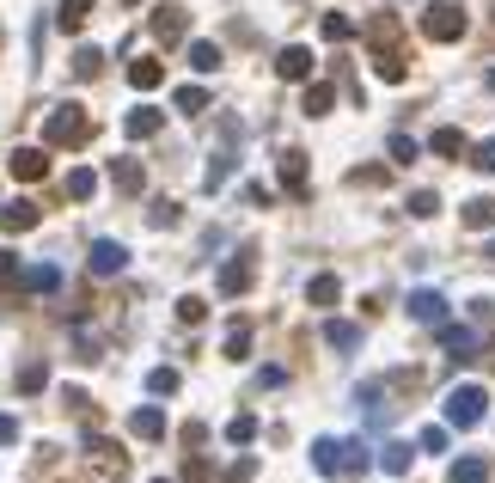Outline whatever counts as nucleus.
Instances as JSON below:
<instances>
[{"mask_svg":"<svg viewBox=\"0 0 495 483\" xmlns=\"http://www.w3.org/2000/svg\"><path fill=\"white\" fill-rule=\"evenodd\" d=\"M312 465H319L324 478H337V471H343V478H361L373 459H367L361 441H330V435H324V441H312Z\"/></svg>","mask_w":495,"mask_h":483,"instance_id":"f257e3e1","label":"nucleus"},{"mask_svg":"<svg viewBox=\"0 0 495 483\" xmlns=\"http://www.w3.org/2000/svg\"><path fill=\"white\" fill-rule=\"evenodd\" d=\"M43 141H49V147H86V141H92V116H86L80 104H55V110L43 116Z\"/></svg>","mask_w":495,"mask_h":483,"instance_id":"f03ea898","label":"nucleus"},{"mask_svg":"<svg viewBox=\"0 0 495 483\" xmlns=\"http://www.w3.org/2000/svg\"><path fill=\"white\" fill-rule=\"evenodd\" d=\"M483 410H490V392H483V385H453V392H447V422H453V428L483 422Z\"/></svg>","mask_w":495,"mask_h":483,"instance_id":"7ed1b4c3","label":"nucleus"},{"mask_svg":"<svg viewBox=\"0 0 495 483\" xmlns=\"http://www.w3.org/2000/svg\"><path fill=\"white\" fill-rule=\"evenodd\" d=\"M422 37H428V43H459V37H465V13H459V6H447V0L428 6V13H422Z\"/></svg>","mask_w":495,"mask_h":483,"instance_id":"20e7f679","label":"nucleus"},{"mask_svg":"<svg viewBox=\"0 0 495 483\" xmlns=\"http://www.w3.org/2000/svg\"><path fill=\"white\" fill-rule=\"evenodd\" d=\"M86 453H92V465H98V483H116L129 471V453L116 447V441H105V435H86Z\"/></svg>","mask_w":495,"mask_h":483,"instance_id":"39448f33","label":"nucleus"},{"mask_svg":"<svg viewBox=\"0 0 495 483\" xmlns=\"http://www.w3.org/2000/svg\"><path fill=\"white\" fill-rule=\"evenodd\" d=\"M147 31L159 37V43H183V31H190V13H183V6H153Z\"/></svg>","mask_w":495,"mask_h":483,"instance_id":"423d86ee","label":"nucleus"},{"mask_svg":"<svg viewBox=\"0 0 495 483\" xmlns=\"http://www.w3.org/2000/svg\"><path fill=\"white\" fill-rule=\"evenodd\" d=\"M6 172L19 177V184H37V177H49V153H43V147H13Z\"/></svg>","mask_w":495,"mask_h":483,"instance_id":"0eeeda50","label":"nucleus"},{"mask_svg":"<svg viewBox=\"0 0 495 483\" xmlns=\"http://www.w3.org/2000/svg\"><path fill=\"white\" fill-rule=\"evenodd\" d=\"M276 172H282L287 196H306V190H312V177H306V153H300V147H287L282 160H276Z\"/></svg>","mask_w":495,"mask_h":483,"instance_id":"6e6552de","label":"nucleus"},{"mask_svg":"<svg viewBox=\"0 0 495 483\" xmlns=\"http://www.w3.org/2000/svg\"><path fill=\"white\" fill-rule=\"evenodd\" d=\"M123 263H129V251H123L116 239H92V257H86L92 276H123Z\"/></svg>","mask_w":495,"mask_h":483,"instance_id":"1a4fd4ad","label":"nucleus"},{"mask_svg":"<svg viewBox=\"0 0 495 483\" xmlns=\"http://www.w3.org/2000/svg\"><path fill=\"white\" fill-rule=\"evenodd\" d=\"M37 220H43V208H37V203H25V196L0 208V233H31Z\"/></svg>","mask_w":495,"mask_h":483,"instance_id":"9d476101","label":"nucleus"},{"mask_svg":"<svg viewBox=\"0 0 495 483\" xmlns=\"http://www.w3.org/2000/svg\"><path fill=\"white\" fill-rule=\"evenodd\" d=\"M276 73L282 80H312V49L306 43H287L282 56H276Z\"/></svg>","mask_w":495,"mask_h":483,"instance_id":"9b49d317","label":"nucleus"},{"mask_svg":"<svg viewBox=\"0 0 495 483\" xmlns=\"http://www.w3.org/2000/svg\"><path fill=\"white\" fill-rule=\"evenodd\" d=\"M123 129H129V141H147V135H159V129H166V116H159L153 104H135V110L123 116Z\"/></svg>","mask_w":495,"mask_h":483,"instance_id":"f8f14e48","label":"nucleus"},{"mask_svg":"<svg viewBox=\"0 0 495 483\" xmlns=\"http://www.w3.org/2000/svg\"><path fill=\"white\" fill-rule=\"evenodd\" d=\"M410 312H416L422 324H447V294H434V288H416V294H410Z\"/></svg>","mask_w":495,"mask_h":483,"instance_id":"ddd939ff","label":"nucleus"},{"mask_svg":"<svg viewBox=\"0 0 495 483\" xmlns=\"http://www.w3.org/2000/svg\"><path fill=\"white\" fill-rule=\"evenodd\" d=\"M251 276H257V270H251V251H239V257H233L226 270H220V294H245Z\"/></svg>","mask_w":495,"mask_h":483,"instance_id":"4468645a","label":"nucleus"},{"mask_svg":"<svg viewBox=\"0 0 495 483\" xmlns=\"http://www.w3.org/2000/svg\"><path fill=\"white\" fill-rule=\"evenodd\" d=\"M110 184H116L123 196H141L147 172H141V166H135V160H116V166H110Z\"/></svg>","mask_w":495,"mask_h":483,"instance_id":"2eb2a0df","label":"nucleus"},{"mask_svg":"<svg viewBox=\"0 0 495 483\" xmlns=\"http://www.w3.org/2000/svg\"><path fill=\"white\" fill-rule=\"evenodd\" d=\"M306 300H312V306H337V300H343V281H337L330 270H324V276H312V281H306Z\"/></svg>","mask_w":495,"mask_h":483,"instance_id":"dca6fc26","label":"nucleus"},{"mask_svg":"<svg viewBox=\"0 0 495 483\" xmlns=\"http://www.w3.org/2000/svg\"><path fill=\"white\" fill-rule=\"evenodd\" d=\"M440 343L453 349V361H471V355H477V331H459V324H440Z\"/></svg>","mask_w":495,"mask_h":483,"instance_id":"f3484780","label":"nucleus"},{"mask_svg":"<svg viewBox=\"0 0 495 483\" xmlns=\"http://www.w3.org/2000/svg\"><path fill=\"white\" fill-rule=\"evenodd\" d=\"M129 428H135V441H159L166 435V416L153 410V404H141V410L129 416Z\"/></svg>","mask_w":495,"mask_h":483,"instance_id":"a211bd4d","label":"nucleus"},{"mask_svg":"<svg viewBox=\"0 0 495 483\" xmlns=\"http://www.w3.org/2000/svg\"><path fill=\"white\" fill-rule=\"evenodd\" d=\"M159 80H166V68H159L153 56H141V62H129V86H135V92H153Z\"/></svg>","mask_w":495,"mask_h":483,"instance_id":"6ab92c4d","label":"nucleus"},{"mask_svg":"<svg viewBox=\"0 0 495 483\" xmlns=\"http://www.w3.org/2000/svg\"><path fill=\"white\" fill-rule=\"evenodd\" d=\"M330 104H337V86H330V80H312L306 99H300V110H306V116H324Z\"/></svg>","mask_w":495,"mask_h":483,"instance_id":"aec40b11","label":"nucleus"},{"mask_svg":"<svg viewBox=\"0 0 495 483\" xmlns=\"http://www.w3.org/2000/svg\"><path fill=\"white\" fill-rule=\"evenodd\" d=\"M324 343H330V349H361V324H349V318H330V324H324Z\"/></svg>","mask_w":495,"mask_h":483,"instance_id":"412c9836","label":"nucleus"},{"mask_svg":"<svg viewBox=\"0 0 495 483\" xmlns=\"http://www.w3.org/2000/svg\"><path fill=\"white\" fill-rule=\"evenodd\" d=\"M55 281H62V270H55V263H31V270L19 276V288H31V294H49Z\"/></svg>","mask_w":495,"mask_h":483,"instance_id":"4be33fe9","label":"nucleus"},{"mask_svg":"<svg viewBox=\"0 0 495 483\" xmlns=\"http://www.w3.org/2000/svg\"><path fill=\"white\" fill-rule=\"evenodd\" d=\"M465 227H471V233L495 227V196H477V203H465Z\"/></svg>","mask_w":495,"mask_h":483,"instance_id":"5701e85b","label":"nucleus"},{"mask_svg":"<svg viewBox=\"0 0 495 483\" xmlns=\"http://www.w3.org/2000/svg\"><path fill=\"white\" fill-rule=\"evenodd\" d=\"M86 13H92V0H62V6H55V25H62V31H80Z\"/></svg>","mask_w":495,"mask_h":483,"instance_id":"b1692460","label":"nucleus"},{"mask_svg":"<svg viewBox=\"0 0 495 483\" xmlns=\"http://www.w3.org/2000/svg\"><path fill=\"white\" fill-rule=\"evenodd\" d=\"M172 104L183 110V116H202V110H209V92H202V86H177Z\"/></svg>","mask_w":495,"mask_h":483,"instance_id":"393cba45","label":"nucleus"},{"mask_svg":"<svg viewBox=\"0 0 495 483\" xmlns=\"http://www.w3.org/2000/svg\"><path fill=\"white\" fill-rule=\"evenodd\" d=\"M92 190H98V172L73 166V172H68V196H73V203H92Z\"/></svg>","mask_w":495,"mask_h":483,"instance_id":"a878e982","label":"nucleus"},{"mask_svg":"<svg viewBox=\"0 0 495 483\" xmlns=\"http://www.w3.org/2000/svg\"><path fill=\"white\" fill-rule=\"evenodd\" d=\"M410 459H416V453L404 447V441H386V459H380V465H386L391 478H404V471H410Z\"/></svg>","mask_w":495,"mask_h":483,"instance_id":"bb28decb","label":"nucleus"},{"mask_svg":"<svg viewBox=\"0 0 495 483\" xmlns=\"http://www.w3.org/2000/svg\"><path fill=\"white\" fill-rule=\"evenodd\" d=\"M13 385H19V392H43V385H49V367H43V361H25Z\"/></svg>","mask_w":495,"mask_h":483,"instance_id":"cd10ccee","label":"nucleus"},{"mask_svg":"<svg viewBox=\"0 0 495 483\" xmlns=\"http://www.w3.org/2000/svg\"><path fill=\"white\" fill-rule=\"evenodd\" d=\"M98 68H105L98 49H73V80H98Z\"/></svg>","mask_w":495,"mask_h":483,"instance_id":"c85d7f7f","label":"nucleus"},{"mask_svg":"<svg viewBox=\"0 0 495 483\" xmlns=\"http://www.w3.org/2000/svg\"><path fill=\"white\" fill-rule=\"evenodd\" d=\"M226 441H233V447H251V441H257V416H233V422H226Z\"/></svg>","mask_w":495,"mask_h":483,"instance_id":"c756f323","label":"nucleus"},{"mask_svg":"<svg viewBox=\"0 0 495 483\" xmlns=\"http://www.w3.org/2000/svg\"><path fill=\"white\" fill-rule=\"evenodd\" d=\"M190 68L214 73V68H220V49H214V43H190Z\"/></svg>","mask_w":495,"mask_h":483,"instance_id":"7c9ffc66","label":"nucleus"},{"mask_svg":"<svg viewBox=\"0 0 495 483\" xmlns=\"http://www.w3.org/2000/svg\"><path fill=\"white\" fill-rule=\"evenodd\" d=\"M147 392H153V398H172L177 392V367H153V374H147Z\"/></svg>","mask_w":495,"mask_h":483,"instance_id":"2f4dec72","label":"nucleus"},{"mask_svg":"<svg viewBox=\"0 0 495 483\" xmlns=\"http://www.w3.org/2000/svg\"><path fill=\"white\" fill-rule=\"evenodd\" d=\"M447 483H490L483 478V459H459V465L447 471Z\"/></svg>","mask_w":495,"mask_h":483,"instance_id":"473e14b6","label":"nucleus"},{"mask_svg":"<svg viewBox=\"0 0 495 483\" xmlns=\"http://www.w3.org/2000/svg\"><path fill=\"white\" fill-rule=\"evenodd\" d=\"M177 318H183V324H202V318H209V300H202V294H183V300H177Z\"/></svg>","mask_w":495,"mask_h":483,"instance_id":"72a5a7b5","label":"nucleus"},{"mask_svg":"<svg viewBox=\"0 0 495 483\" xmlns=\"http://www.w3.org/2000/svg\"><path fill=\"white\" fill-rule=\"evenodd\" d=\"M428 147L453 160V153H465V135H459V129H434V141H428Z\"/></svg>","mask_w":495,"mask_h":483,"instance_id":"f704fd0d","label":"nucleus"},{"mask_svg":"<svg viewBox=\"0 0 495 483\" xmlns=\"http://www.w3.org/2000/svg\"><path fill=\"white\" fill-rule=\"evenodd\" d=\"M245 349H251V324H233V331H226V355L245 361Z\"/></svg>","mask_w":495,"mask_h":483,"instance_id":"c9c22d12","label":"nucleus"},{"mask_svg":"<svg viewBox=\"0 0 495 483\" xmlns=\"http://www.w3.org/2000/svg\"><path fill=\"white\" fill-rule=\"evenodd\" d=\"M324 37H330V43H343V37H354V25L343 19V13H324Z\"/></svg>","mask_w":495,"mask_h":483,"instance_id":"e433bc0d","label":"nucleus"},{"mask_svg":"<svg viewBox=\"0 0 495 483\" xmlns=\"http://www.w3.org/2000/svg\"><path fill=\"white\" fill-rule=\"evenodd\" d=\"M147 220H153V227H177V203H166V196H159V203L147 208Z\"/></svg>","mask_w":495,"mask_h":483,"instance_id":"4c0bfd02","label":"nucleus"},{"mask_svg":"<svg viewBox=\"0 0 495 483\" xmlns=\"http://www.w3.org/2000/svg\"><path fill=\"white\" fill-rule=\"evenodd\" d=\"M434 208H440V196H434V190H416V196H410V214H416V220H428Z\"/></svg>","mask_w":495,"mask_h":483,"instance_id":"58836bf2","label":"nucleus"},{"mask_svg":"<svg viewBox=\"0 0 495 483\" xmlns=\"http://www.w3.org/2000/svg\"><path fill=\"white\" fill-rule=\"evenodd\" d=\"M471 166H477V172H495V141H477V147H471Z\"/></svg>","mask_w":495,"mask_h":483,"instance_id":"ea45409f","label":"nucleus"},{"mask_svg":"<svg viewBox=\"0 0 495 483\" xmlns=\"http://www.w3.org/2000/svg\"><path fill=\"white\" fill-rule=\"evenodd\" d=\"M422 453H447V428L428 422V428H422Z\"/></svg>","mask_w":495,"mask_h":483,"instance_id":"a19ab883","label":"nucleus"},{"mask_svg":"<svg viewBox=\"0 0 495 483\" xmlns=\"http://www.w3.org/2000/svg\"><path fill=\"white\" fill-rule=\"evenodd\" d=\"M391 160H404V166H410V160H416V141H410V135H391Z\"/></svg>","mask_w":495,"mask_h":483,"instance_id":"79ce46f5","label":"nucleus"},{"mask_svg":"<svg viewBox=\"0 0 495 483\" xmlns=\"http://www.w3.org/2000/svg\"><path fill=\"white\" fill-rule=\"evenodd\" d=\"M251 478H257V465H251V459H239V465L226 471V483H251Z\"/></svg>","mask_w":495,"mask_h":483,"instance_id":"37998d69","label":"nucleus"},{"mask_svg":"<svg viewBox=\"0 0 495 483\" xmlns=\"http://www.w3.org/2000/svg\"><path fill=\"white\" fill-rule=\"evenodd\" d=\"M13 441H19V422H13V416H0V447H13Z\"/></svg>","mask_w":495,"mask_h":483,"instance_id":"c03bdc74","label":"nucleus"},{"mask_svg":"<svg viewBox=\"0 0 495 483\" xmlns=\"http://www.w3.org/2000/svg\"><path fill=\"white\" fill-rule=\"evenodd\" d=\"M153 483H172V478H153Z\"/></svg>","mask_w":495,"mask_h":483,"instance_id":"a18cd8bd","label":"nucleus"}]
</instances>
